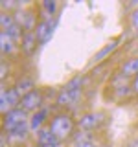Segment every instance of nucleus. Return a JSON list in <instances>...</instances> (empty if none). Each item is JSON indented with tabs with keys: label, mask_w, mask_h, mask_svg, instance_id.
I'll return each mask as SVG.
<instances>
[{
	"label": "nucleus",
	"mask_w": 138,
	"mask_h": 147,
	"mask_svg": "<svg viewBox=\"0 0 138 147\" xmlns=\"http://www.w3.org/2000/svg\"><path fill=\"white\" fill-rule=\"evenodd\" d=\"M48 129L50 132L57 138L59 144L66 140H72V136L76 134L77 131V119L74 118V114L70 110H59V112H53L52 118L48 121Z\"/></svg>",
	"instance_id": "f257e3e1"
},
{
	"label": "nucleus",
	"mask_w": 138,
	"mask_h": 147,
	"mask_svg": "<svg viewBox=\"0 0 138 147\" xmlns=\"http://www.w3.org/2000/svg\"><path fill=\"white\" fill-rule=\"evenodd\" d=\"M30 121V114L26 112L24 109H15V110H11V112H7V114H4L2 116V129H4V132H13L15 129H18L20 125H24V123Z\"/></svg>",
	"instance_id": "f03ea898"
},
{
	"label": "nucleus",
	"mask_w": 138,
	"mask_h": 147,
	"mask_svg": "<svg viewBox=\"0 0 138 147\" xmlns=\"http://www.w3.org/2000/svg\"><path fill=\"white\" fill-rule=\"evenodd\" d=\"M20 99L22 98L15 90V86H7L6 88L2 85V90H0V112H2V116L20 107Z\"/></svg>",
	"instance_id": "7ed1b4c3"
},
{
	"label": "nucleus",
	"mask_w": 138,
	"mask_h": 147,
	"mask_svg": "<svg viewBox=\"0 0 138 147\" xmlns=\"http://www.w3.org/2000/svg\"><path fill=\"white\" fill-rule=\"evenodd\" d=\"M13 15H15V22L24 31H35V28L41 20V15H37V9L31 7H22L18 11H13Z\"/></svg>",
	"instance_id": "20e7f679"
},
{
	"label": "nucleus",
	"mask_w": 138,
	"mask_h": 147,
	"mask_svg": "<svg viewBox=\"0 0 138 147\" xmlns=\"http://www.w3.org/2000/svg\"><path fill=\"white\" fill-rule=\"evenodd\" d=\"M46 98H44V90L43 88H35V90H31L30 94H26V96H22V99H20V109H24L28 114H33L37 112V110H41L43 107H46Z\"/></svg>",
	"instance_id": "39448f33"
},
{
	"label": "nucleus",
	"mask_w": 138,
	"mask_h": 147,
	"mask_svg": "<svg viewBox=\"0 0 138 147\" xmlns=\"http://www.w3.org/2000/svg\"><path fill=\"white\" fill-rule=\"evenodd\" d=\"M105 121V114L103 112H96V110H89V112H83L77 118V129L87 132H94L103 125Z\"/></svg>",
	"instance_id": "423d86ee"
},
{
	"label": "nucleus",
	"mask_w": 138,
	"mask_h": 147,
	"mask_svg": "<svg viewBox=\"0 0 138 147\" xmlns=\"http://www.w3.org/2000/svg\"><path fill=\"white\" fill-rule=\"evenodd\" d=\"M50 118H52V109H50L48 105L31 114L30 116V131H31V134H37L41 129H44L48 125Z\"/></svg>",
	"instance_id": "0eeeda50"
},
{
	"label": "nucleus",
	"mask_w": 138,
	"mask_h": 147,
	"mask_svg": "<svg viewBox=\"0 0 138 147\" xmlns=\"http://www.w3.org/2000/svg\"><path fill=\"white\" fill-rule=\"evenodd\" d=\"M4 134H6V132H4ZM30 134H31V131H30V121H28V123H24V125H20L18 129H15L13 132H7L6 136H7V142L13 147H20V145L28 144Z\"/></svg>",
	"instance_id": "6e6552de"
},
{
	"label": "nucleus",
	"mask_w": 138,
	"mask_h": 147,
	"mask_svg": "<svg viewBox=\"0 0 138 147\" xmlns=\"http://www.w3.org/2000/svg\"><path fill=\"white\" fill-rule=\"evenodd\" d=\"M53 28H55V18H41L39 20V24L35 28V35H37V39H39L41 44H44L46 40L52 37Z\"/></svg>",
	"instance_id": "1a4fd4ad"
},
{
	"label": "nucleus",
	"mask_w": 138,
	"mask_h": 147,
	"mask_svg": "<svg viewBox=\"0 0 138 147\" xmlns=\"http://www.w3.org/2000/svg\"><path fill=\"white\" fill-rule=\"evenodd\" d=\"M39 39H37L35 31H24V35H22V40L20 44H18V48H20V52L24 55H31L37 50V46H39Z\"/></svg>",
	"instance_id": "9d476101"
},
{
	"label": "nucleus",
	"mask_w": 138,
	"mask_h": 147,
	"mask_svg": "<svg viewBox=\"0 0 138 147\" xmlns=\"http://www.w3.org/2000/svg\"><path fill=\"white\" fill-rule=\"evenodd\" d=\"M118 72L122 74L127 79H133V77L138 76V55H133V57H127L125 61L120 63Z\"/></svg>",
	"instance_id": "9b49d317"
},
{
	"label": "nucleus",
	"mask_w": 138,
	"mask_h": 147,
	"mask_svg": "<svg viewBox=\"0 0 138 147\" xmlns=\"http://www.w3.org/2000/svg\"><path fill=\"white\" fill-rule=\"evenodd\" d=\"M35 136V145H39V147H55V145H59V142H57V138H55L52 132H50V129L48 125H46L44 129H41Z\"/></svg>",
	"instance_id": "f8f14e48"
},
{
	"label": "nucleus",
	"mask_w": 138,
	"mask_h": 147,
	"mask_svg": "<svg viewBox=\"0 0 138 147\" xmlns=\"http://www.w3.org/2000/svg\"><path fill=\"white\" fill-rule=\"evenodd\" d=\"M13 86H15V90L18 92V94H20V98H22V96H26V94H30L31 90H35V88H37L35 79H33L31 76H26V74H22V76L17 79V83H15Z\"/></svg>",
	"instance_id": "ddd939ff"
},
{
	"label": "nucleus",
	"mask_w": 138,
	"mask_h": 147,
	"mask_svg": "<svg viewBox=\"0 0 138 147\" xmlns=\"http://www.w3.org/2000/svg\"><path fill=\"white\" fill-rule=\"evenodd\" d=\"M116 48H118V39H112L110 42L105 44L103 48L99 50V52H96V55L92 57V64H99V63H103L105 59H107V57H109V55L112 53Z\"/></svg>",
	"instance_id": "4468645a"
},
{
	"label": "nucleus",
	"mask_w": 138,
	"mask_h": 147,
	"mask_svg": "<svg viewBox=\"0 0 138 147\" xmlns=\"http://www.w3.org/2000/svg\"><path fill=\"white\" fill-rule=\"evenodd\" d=\"M17 46L18 44L6 33V31H0V52H2L4 57H6V55H11L17 50Z\"/></svg>",
	"instance_id": "2eb2a0df"
},
{
	"label": "nucleus",
	"mask_w": 138,
	"mask_h": 147,
	"mask_svg": "<svg viewBox=\"0 0 138 147\" xmlns=\"http://www.w3.org/2000/svg\"><path fill=\"white\" fill-rule=\"evenodd\" d=\"M57 7H59V4L55 2V0H44L39 6L41 18H53V15L57 13Z\"/></svg>",
	"instance_id": "dca6fc26"
},
{
	"label": "nucleus",
	"mask_w": 138,
	"mask_h": 147,
	"mask_svg": "<svg viewBox=\"0 0 138 147\" xmlns=\"http://www.w3.org/2000/svg\"><path fill=\"white\" fill-rule=\"evenodd\" d=\"M13 24H15V15L9 11H0V28H2V31L9 30Z\"/></svg>",
	"instance_id": "f3484780"
},
{
	"label": "nucleus",
	"mask_w": 138,
	"mask_h": 147,
	"mask_svg": "<svg viewBox=\"0 0 138 147\" xmlns=\"http://www.w3.org/2000/svg\"><path fill=\"white\" fill-rule=\"evenodd\" d=\"M129 26L138 33V7H135L131 11V15H129Z\"/></svg>",
	"instance_id": "a211bd4d"
},
{
	"label": "nucleus",
	"mask_w": 138,
	"mask_h": 147,
	"mask_svg": "<svg viewBox=\"0 0 138 147\" xmlns=\"http://www.w3.org/2000/svg\"><path fill=\"white\" fill-rule=\"evenodd\" d=\"M7 76H9V63L6 59H2V63H0V79H2V83L6 81Z\"/></svg>",
	"instance_id": "6ab92c4d"
},
{
	"label": "nucleus",
	"mask_w": 138,
	"mask_h": 147,
	"mask_svg": "<svg viewBox=\"0 0 138 147\" xmlns=\"http://www.w3.org/2000/svg\"><path fill=\"white\" fill-rule=\"evenodd\" d=\"M72 147H98V142H96V140L79 142V144H72Z\"/></svg>",
	"instance_id": "aec40b11"
},
{
	"label": "nucleus",
	"mask_w": 138,
	"mask_h": 147,
	"mask_svg": "<svg viewBox=\"0 0 138 147\" xmlns=\"http://www.w3.org/2000/svg\"><path fill=\"white\" fill-rule=\"evenodd\" d=\"M131 90H133V94H135V96H138V76L131 79Z\"/></svg>",
	"instance_id": "412c9836"
},
{
	"label": "nucleus",
	"mask_w": 138,
	"mask_h": 147,
	"mask_svg": "<svg viewBox=\"0 0 138 147\" xmlns=\"http://www.w3.org/2000/svg\"><path fill=\"white\" fill-rule=\"evenodd\" d=\"M30 147H39V145H35V144H33V145H30Z\"/></svg>",
	"instance_id": "4be33fe9"
}]
</instances>
